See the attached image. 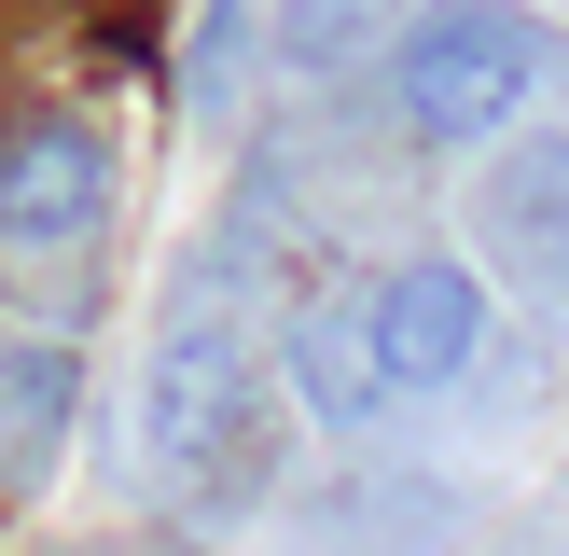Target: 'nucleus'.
I'll list each match as a JSON object with an SVG mask.
<instances>
[{
	"mask_svg": "<svg viewBox=\"0 0 569 556\" xmlns=\"http://www.w3.org/2000/svg\"><path fill=\"white\" fill-rule=\"evenodd\" d=\"M250 42H264V0H194V111H237Z\"/></svg>",
	"mask_w": 569,
	"mask_h": 556,
	"instance_id": "obj_9",
	"label": "nucleus"
},
{
	"mask_svg": "<svg viewBox=\"0 0 569 556\" xmlns=\"http://www.w3.org/2000/svg\"><path fill=\"white\" fill-rule=\"evenodd\" d=\"M250 389H264V334L250 306L222 292L209 265L167 292V334H153V376H139V445H153L167 487H237L250 473Z\"/></svg>",
	"mask_w": 569,
	"mask_h": 556,
	"instance_id": "obj_2",
	"label": "nucleus"
},
{
	"mask_svg": "<svg viewBox=\"0 0 569 556\" xmlns=\"http://www.w3.org/2000/svg\"><path fill=\"white\" fill-rule=\"evenodd\" d=\"M487 250L556 306V320H569V126L515 139V153L487 167Z\"/></svg>",
	"mask_w": 569,
	"mask_h": 556,
	"instance_id": "obj_6",
	"label": "nucleus"
},
{
	"mask_svg": "<svg viewBox=\"0 0 569 556\" xmlns=\"http://www.w3.org/2000/svg\"><path fill=\"white\" fill-rule=\"evenodd\" d=\"M500 306H487V265H459V250H417V265L376 278V348L403 389H459L472 361H487Z\"/></svg>",
	"mask_w": 569,
	"mask_h": 556,
	"instance_id": "obj_4",
	"label": "nucleus"
},
{
	"mask_svg": "<svg viewBox=\"0 0 569 556\" xmlns=\"http://www.w3.org/2000/svg\"><path fill=\"white\" fill-rule=\"evenodd\" d=\"M278 376H292V404L320 417L333 445H361L389 404H403V376H389V348H376V292H306L292 306V334H278Z\"/></svg>",
	"mask_w": 569,
	"mask_h": 556,
	"instance_id": "obj_5",
	"label": "nucleus"
},
{
	"mask_svg": "<svg viewBox=\"0 0 569 556\" xmlns=\"http://www.w3.org/2000/svg\"><path fill=\"white\" fill-rule=\"evenodd\" d=\"M556 28L528 0H417L403 42H389V126L417 153H487L528 98L556 83Z\"/></svg>",
	"mask_w": 569,
	"mask_h": 556,
	"instance_id": "obj_1",
	"label": "nucleus"
},
{
	"mask_svg": "<svg viewBox=\"0 0 569 556\" xmlns=\"http://www.w3.org/2000/svg\"><path fill=\"white\" fill-rule=\"evenodd\" d=\"M417 0H264V42L292 56V70H348V56H389L403 42Z\"/></svg>",
	"mask_w": 569,
	"mask_h": 556,
	"instance_id": "obj_8",
	"label": "nucleus"
},
{
	"mask_svg": "<svg viewBox=\"0 0 569 556\" xmlns=\"http://www.w3.org/2000/svg\"><path fill=\"white\" fill-rule=\"evenodd\" d=\"M83 417V361L56 334H0V487H56V445Z\"/></svg>",
	"mask_w": 569,
	"mask_h": 556,
	"instance_id": "obj_7",
	"label": "nucleus"
},
{
	"mask_svg": "<svg viewBox=\"0 0 569 556\" xmlns=\"http://www.w3.org/2000/svg\"><path fill=\"white\" fill-rule=\"evenodd\" d=\"M111 222V139L83 111H0V250H83Z\"/></svg>",
	"mask_w": 569,
	"mask_h": 556,
	"instance_id": "obj_3",
	"label": "nucleus"
}]
</instances>
